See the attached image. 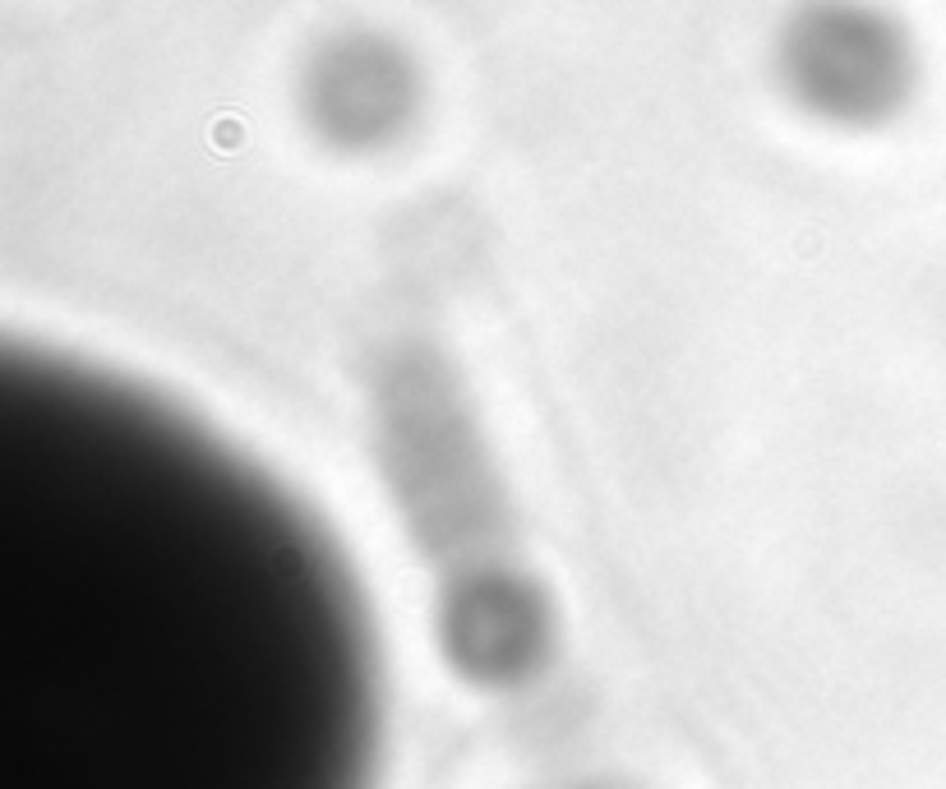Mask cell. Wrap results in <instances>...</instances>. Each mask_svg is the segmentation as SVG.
Listing matches in <instances>:
<instances>
[{
	"label": "cell",
	"mask_w": 946,
	"mask_h": 789,
	"mask_svg": "<svg viewBox=\"0 0 946 789\" xmlns=\"http://www.w3.org/2000/svg\"><path fill=\"white\" fill-rule=\"evenodd\" d=\"M370 416L397 513L434 573L448 665L476 688L527 683L550 651V614L439 347L397 342L379 351L370 360Z\"/></svg>",
	"instance_id": "1"
}]
</instances>
